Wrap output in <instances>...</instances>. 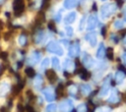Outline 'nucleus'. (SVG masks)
I'll list each match as a JSON object with an SVG mask.
<instances>
[{
    "label": "nucleus",
    "mask_w": 126,
    "mask_h": 112,
    "mask_svg": "<svg viewBox=\"0 0 126 112\" xmlns=\"http://www.w3.org/2000/svg\"><path fill=\"white\" fill-rule=\"evenodd\" d=\"M117 6L114 3H108V4H104L101 6L100 8V16L102 19H106L108 17H110L115 11H116Z\"/></svg>",
    "instance_id": "f257e3e1"
},
{
    "label": "nucleus",
    "mask_w": 126,
    "mask_h": 112,
    "mask_svg": "<svg viewBox=\"0 0 126 112\" xmlns=\"http://www.w3.org/2000/svg\"><path fill=\"white\" fill-rule=\"evenodd\" d=\"M46 49H47V51H49L50 53H53L55 55H59V56L63 55V49L59 45V43L56 41H50L46 45Z\"/></svg>",
    "instance_id": "f03ea898"
},
{
    "label": "nucleus",
    "mask_w": 126,
    "mask_h": 112,
    "mask_svg": "<svg viewBox=\"0 0 126 112\" xmlns=\"http://www.w3.org/2000/svg\"><path fill=\"white\" fill-rule=\"evenodd\" d=\"M111 77L110 75H107L104 79H103V82H102V85H101V88H100V91H99V94L101 96H105L108 91H109V88H110V80Z\"/></svg>",
    "instance_id": "7ed1b4c3"
},
{
    "label": "nucleus",
    "mask_w": 126,
    "mask_h": 112,
    "mask_svg": "<svg viewBox=\"0 0 126 112\" xmlns=\"http://www.w3.org/2000/svg\"><path fill=\"white\" fill-rule=\"evenodd\" d=\"M73 109V102L70 99L63 100L59 105L60 112H71Z\"/></svg>",
    "instance_id": "20e7f679"
},
{
    "label": "nucleus",
    "mask_w": 126,
    "mask_h": 112,
    "mask_svg": "<svg viewBox=\"0 0 126 112\" xmlns=\"http://www.w3.org/2000/svg\"><path fill=\"white\" fill-rule=\"evenodd\" d=\"M98 24V20H97V17L96 15L93 14L91 15L89 18H88V23H87V29L88 30H92V29H94L96 28Z\"/></svg>",
    "instance_id": "39448f33"
},
{
    "label": "nucleus",
    "mask_w": 126,
    "mask_h": 112,
    "mask_svg": "<svg viewBox=\"0 0 126 112\" xmlns=\"http://www.w3.org/2000/svg\"><path fill=\"white\" fill-rule=\"evenodd\" d=\"M13 9L15 11V14L17 16L21 15L25 9V5H24V2L23 0H15L14 3H13Z\"/></svg>",
    "instance_id": "423d86ee"
},
{
    "label": "nucleus",
    "mask_w": 126,
    "mask_h": 112,
    "mask_svg": "<svg viewBox=\"0 0 126 112\" xmlns=\"http://www.w3.org/2000/svg\"><path fill=\"white\" fill-rule=\"evenodd\" d=\"M80 53V45H79V42L76 41L74 43L71 44L70 48H69V57H77Z\"/></svg>",
    "instance_id": "0eeeda50"
},
{
    "label": "nucleus",
    "mask_w": 126,
    "mask_h": 112,
    "mask_svg": "<svg viewBox=\"0 0 126 112\" xmlns=\"http://www.w3.org/2000/svg\"><path fill=\"white\" fill-rule=\"evenodd\" d=\"M43 95L45 97V99L47 101H53L55 99V93H54V89L51 87V86H48V87H45L43 90Z\"/></svg>",
    "instance_id": "6e6552de"
},
{
    "label": "nucleus",
    "mask_w": 126,
    "mask_h": 112,
    "mask_svg": "<svg viewBox=\"0 0 126 112\" xmlns=\"http://www.w3.org/2000/svg\"><path fill=\"white\" fill-rule=\"evenodd\" d=\"M40 56L41 55H40V53L38 51H33L30 55V57L28 59V64L29 65H34V64H36L40 60Z\"/></svg>",
    "instance_id": "1a4fd4ad"
},
{
    "label": "nucleus",
    "mask_w": 126,
    "mask_h": 112,
    "mask_svg": "<svg viewBox=\"0 0 126 112\" xmlns=\"http://www.w3.org/2000/svg\"><path fill=\"white\" fill-rule=\"evenodd\" d=\"M83 64L86 68H92L94 65V60L92 58V56L90 54H88L87 52L83 53Z\"/></svg>",
    "instance_id": "9d476101"
},
{
    "label": "nucleus",
    "mask_w": 126,
    "mask_h": 112,
    "mask_svg": "<svg viewBox=\"0 0 126 112\" xmlns=\"http://www.w3.org/2000/svg\"><path fill=\"white\" fill-rule=\"evenodd\" d=\"M86 40L90 43V45L92 47H94L95 44H96V34L95 32H90V33H87L86 36H85Z\"/></svg>",
    "instance_id": "9b49d317"
},
{
    "label": "nucleus",
    "mask_w": 126,
    "mask_h": 112,
    "mask_svg": "<svg viewBox=\"0 0 126 112\" xmlns=\"http://www.w3.org/2000/svg\"><path fill=\"white\" fill-rule=\"evenodd\" d=\"M10 90V84L7 82H2L0 84V97L5 96Z\"/></svg>",
    "instance_id": "f8f14e48"
},
{
    "label": "nucleus",
    "mask_w": 126,
    "mask_h": 112,
    "mask_svg": "<svg viewBox=\"0 0 126 112\" xmlns=\"http://www.w3.org/2000/svg\"><path fill=\"white\" fill-rule=\"evenodd\" d=\"M76 20V13L75 12H70L68 13L65 18H64V23L67 24V25H70L72 23H74V21Z\"/></svg>",
    "instance_id": "ddd939ff"
},
{
    "label": "nucleus",
    "mask_w": 126,
    "mask_h": 112,
    "mask_svg": "<svg viewBox=\"0 0 126 112\" xmlns=\"http://www.w3.org/2000/svg\"><path fill=\"white\" fill-rule=\"evenodd\" d=\"M105 53H106V50L104 49V45H103V43H100L98 46V49L96 51V57L98 59H102L105 56Z\"/></svg>",
    "instance_id": "4468645a"
},
{
    "label": "nucleus",
    "mask_w": 126,
    "mask_h": 112,
    "mask_svg": "<svg viewBox=\"0 0 126 112\" xmlns=\"http://www.w3.org/2000/svg\"><path fill=\"white\" fill-rule=\"evenodd\" d=\"M74 67H75V65H74V63L70 59L65 60L64 63H63V68H64L65 71H71V70L74 69Z\"/></svg>",
    "instance_id": "2eb2a0df"
},
{
    "label": "nucleus",
    "mask_w": 126,
    "mask_h": 112,
    "mask_svg": "<svg viewBox=\"0 0 126 112\" xmlns=\"http://www.w3.org/2000/svg\"><path fill=\"white\" fill-rule=\"evenodd\" d=\"M77 0H64V7L66 9H73L77 6Z\"/></svg>",
    "instance_id": "dca6fc26"
},
{
    "label": "nucleus",
    "mask_w": 126,
    "mask_h": 112,
    "mask_svg": "<svg viewBox=\"0 0 126 112\" xmlns=\"http://www.w3.org/2000/svg\"><path fill=\"white\" fill-rule=\"evenodd\" d=\"M80 87H81L80 89H81V91H82V93H83L84 95H88V94L92 91V87H91L90 84H81Z\"/></svg>",
    "instance_id": "f3484780"
},
{
    "label": "nucleus",
    "mask_w": 126,
    "mask_h": 112,
    "mask_svg": "<svg viewBox=\"0 0 126 112\" xmlns=\"http://www.w3.org/2000/svg\"><path fill=\"white\" fill-rule=\"evenodd\" d=\"M79 72H80L79 74H80V78H81V79L87 81V80H89V79L91 78V73L88 72L87 70H85V69H80Z\"/></svg>",
    "instance_id": "a211bd4d"
},
{
    "label": "nucleus",
    "mask_w": 126,
    "mask_h": 112,
    "mask_svg": "<svg viewBox=\"0 0 126 112\" xmlns=\"http://www.w3.org/2000/svg\"><path fill=\"white\" fill-rule=\"evenodd\" d=\"M45 74H46V77H47L48 81L51 82V83L54 82V80L56 79V73H55L54 70H47L45 72Z\"/></svg>",
    "instance_id": "6ab92c4d"
},
{
    "label": "nucleus",
    "mask_w": 126,
    "mask_h": 112,
    "mask_svg": "<svg viewBox=\"0 0 126 112\" xmlns=\"http://www.w3.org/2000/svg\"><path fill=\"white\" fill-rule=\"evenodd\" d=\"M124 78H125V74H124L122 71L118 70V71L116 72V75H115V81H116V83H117V84H121V83L123 82Z\"/></svg>",
    "instance_id": "aec40b11"
},
{
    "label": "nucleus",
    "mask_w": 126,
    "mask_h": 112,
    "mask_svg": "<svg viewBox=\"0 0 126 112\" xmlns=\"http://www.w3.org/2000/svg\"><path fill=\"white\" fill-rule=\"evenodd\" d=\"M41 84H42V78H41V76H36L35 78H34V81H33V86H34V88H36V89H39L40 88V86H41Z\"/></svg>",
    "instance_id": "412c9836"
},
{
    "label": "nucleus",
    "mask_w": 126,
    "mask_h": 112,
    "mask_svg": "<svg viewBox=\"0 0 126 112\" xmlns=\"http://www.w3.org/2000/svg\"><path fill=\"white\" fill-rule=\"evenodd\" d=\"M117 100H118L117 92H116V90H115V89H113V90H112V92H111V94H110V96L108 97L107 101H108L109 103H115V102H117Z\"/></svg>",
    "instance_id": "4be33fe9"
},
{
    "label": "nucleus",
    "mask_w": 126,
    "mask_h": 112,
    "mask_svg": "<svg viewBox=\"0 0 126 112\" xmlns=\"http://www.w3.org/2000/svg\"><path fill=\"white\" fill-rule=\"evenodd\" d=\"M43 38H44V33L42 30H40L36 33V35L34 37V41H35V43H40V42H42Z\"/></svg>",
    "instance_id": "5701e85b"
},
{
    "label": "nucleus",
    "mask_w": 126,
    "mask_h": 112,
    "mask_svg": "<svg viewBox=\"0 0 126 112\" xmlns=\"http://www.w3.org/2000/svg\"><path fill=\"white\" fill-rule=\"evenodd\" d=\"M63 91H64V85H63L62 84H59L57 85V87H56V90H55L56 95H57L58 97L62 96V95H63Z\"/></svg>",
    "instance_id": "b1692460"
},
{
    "label": "nucleus",
    "mask_w": 126,
    "mask_h": 112,
    "mask_svg": "<svg viewBox=\"0 0 126 112\" xmlns=\"http://www.w3.org/2000/svg\"><path fill=\"white\" fill-rule=\"evenodd\" d=\"M106 57L109 59V60H113V57H114V51H113V48L112 47H108L106 49V53H105Z\"/></svg>",
    "instance_id": "393cba45"
},
{
    "label": "nucleus",
    "mask_w": 126,
    "mask_h": 112,
    "mask_svg": "<svg viewBox=\"0 0 126 112\" xmlns=\"http://www.w3.org/2000/svg\"><path fill=\"white\" fill-rule=\"evenodd\" d=\"M18 43H19V45L24 46V45L27 43V37H26V35L21 34V35L18 37Z\"/></svg>",
    "instance_id": "a878e982"
},
{
    "label": "nucleus",
    "mask_w": 126,
    "mask_h": 112,
    "mask_svg": "<svg viewBox=\"0 0 126 112\" xmlns=\"http://www.w3.org/2000/svg\"><path fill=\"white\" fill-rule=\"evenodd\" d=\"M56 109H57L56 104L51 103V104H48V105L46 106L45 111H46V112H56Z\"/></svg>",
    "instance_id": "bb28decb"
},
{
    "label": "nucleus",
    "mask_w": 126,
    "mask_h": 112,
    "mask_svg": "<svg viewBox=\"0 0 126 112\" xmlns=\"http://www.w3.org/2000/svg\"><path fill=\"white\" fill-rule=\"evenodd\" d=\"M51 62H52V66L53 68H55L56 70H59L60 69V66H59V60L57 57H53L51 59Z\"/></svg>",
    "instance_id": "cd10ccee"
},
{
    "label": "nucleus",
    "mask_w": 126,
    "mask_h": 112,
    "mask_svg": "<svg viewBox=\"0 0 126 112\" xmlns=\"http://www.w3.org/2000/svg\"><path fill=\"white\" fill-rule=\"evenodd\" d=\"M77 92H78V88H77V86L76 85H71L70 87H69V93L72 95V96H75L76 94H77Z\"/></svg>",
    "instance_id": "c85d7f7f"
},
{
    "label": "nucleus",
    "mask_w": 126,
    "mask_h": 112,
    "mask_svg": "<svg viewBox=\"0 0 126 112\" xmlns=\"http://www.w3.org/2000/svg\"><path fill=\"white\" fill-rule=\"evenodd\" d=\"M87 110H88V106L85 103H82L77 107V112H87Z\"/></svg>",
    "instance_id": "c756f323"
},
{
    "label": "nucleus",
    "mask_w": 126,
    "mask_h": 112,
    "mask_svg": "<svg viewBox=\"0 0 126 112\" xmlns=\"http://www.w3.org/2000/svg\"><path fill=\"white\" fill-rule=\"evenodd\" d=\"M48 65H49V59H48V58H45V59H43L42 62H41L40 69H41V70H44L45 68H47Z\"/></svg>",
    "instance_id": "7c9ffc66"
},
{
    "label": "nucleus",
    "mask_w": 126,
    "mask_h": 112,
    "mask_svg": "<svg viewBox=\"0 0 126 112\" xmlns=\"http://www.w3.org/2000/svg\"><path fill=\"white\" fill-rule=\"evenodd\" d=\"M26 74H27L29 77H34V76H35L34 70H33L32 68H31V67H29V68L26 69Z\"/></svg>",
    "instance_id": "2f4dec72"
},
{
    "label": "nucleus",
    "mask_w": 126,
    "mask_h": 112,
    "mask_svg": "<svg viewBox=\"0 0 126 112\" xmlns=\"http://www.w3.org/2000/svg\"><path fill=\"white\" fill-rule=\"evenodd\" d=\"M113 27H114L115 28H123V22H122V21L117 20V21H115V22H114Z\"/></svg>",
    "instance_id": "473e14b6"
},
{
    "label": "nucleus",
    "mask_w": 126,
    "mask_h": 112,
    "mask_svg": "<svg viewBox=\"0 0 126 112\" xmlns=\"http://www.w3.org/2000/svg\"><path fill=\"white\" fill-rule=\"evenodd\" d=\"M85 20H86V18L85 17H83L82 19H81V22H80V26H79V30H83L84 29V25H85Z\"/></svg>",
    "instance_id": "72a5a7b5"
},
{
    "label": "nucleus",
    "mask_w": 126,
    "mask_h": 112,
    "mask_svg": "<svg viewBox=\"0 0 126 112\" xmlns=\"http://www.w3.org/2000/svg\"><path fill=\"white\" fill-rule=\"evenodd\" d=\"M66 32L69 36L73 35V28L72 27H66Z\"/></svg>",
    "instance_id": "f704fd0d"
},
{
    "label": "nucleus",
    "mask_w": 126,
    "mask_h": 112,
    "mask_svg": "<svg viewBox=\"0 0 126 112\" xmlns=\"http://www.w3.org/2000/svg\"><path fill=\"white\" fill-rule=\"evenodd\" d=\"M49 1H50V0H43V1H42V6H41V8H42V9L47 8V7H48V4H49Z\"/></svg>",
    "instance_id": "c9c22d12"
},
{
    "label": "nucleus",
    "mask_w": 126,
    "mask_h": 112,
    "mask_svg": "<svg viewBox=\"0 0 126 112\" xmlns=\"http://www.w3.org/2000/svg\"><path fill=\"white\" fill-rule=\"evenodd\" d=\"M48 28L50 30H52V31H56V28H55V26H54L53 23H49L48 24Z\"/></svg>",
    "instance_id": "e433bc0d"
},
{
    "label": "nucleus",
    "mask_w": 126,
    "mask_h": 112,
    "mask_svg": "<svg viewBox=\"0 0 126 112\" xmlns=\"http://www.w3.org/2000/svg\"><path fill=\"white\" fill-rule=\"evenodd\" d=\"M105 33H106V28L105 27H103L102 28H101V35H105Z\"/></svg>",
    "instance_id": "4c0bfd02"
},
{
    "label": "nucleus",
    "mask_w": 126,
    "mask_h": 112,
    "mask_svg": "<svg viewBox=\"0 0 126 112\" xmlns=\"http://www.w3.org/2000/svg\"><path fill=\"white\" fill-rule=\"evenodd\" d=\"M118 70H120V71H122L124 74H125V76H126V69L123 67V66H119V69Z\"/></svg>",
    "instance_id": "58836bf2"
},
{
    "label": "nucleus",
    "mask_w": 126,
    "mask_h": 112,
    "mask_svg": "<svg viewBox=\"0 0 126 112\" xmlns=\"http://www.w3.org/2000/svg\"><path fill=\"white\" fill-rule=\"evenodd\" d=\"M122 5H123V0H117V6L121 7Z\"/></svg>",
    "instance_id": "ea45409f"
},
{
    "label": "nucleus",
    "mask_w": 126,
    "mask_h": 112,
    "mask_svg": "<svg viewBox=\"0 0 126 112\" xmlns=\"http://www.w3.org/2000/svg\"><path fill=\"white\" fill-rule=\"evenodd\" d=\"M122 59H123V61H124V64L126 65V53H124V54L122 55Z\"/></svg>",
    "instance_id": "a19ab883"
},
{
    "label": "nucleus",
    "mask_w": 126,
    "mask_h": 112,
    "mask_svg": "<svg viewBox=\"0 0 126 112\" xmlns=\"http://www.w3.org/2000/svg\"><path fill=\"white\" fill-rule=\"evenodd\" d=\"M96 9H97V8H96V4L94 3V4H93V10H94V11H96Z\"/></svg>",
    "instance_id": "79ce46f5"
},
{
    "label": "nucleus",
    "mask_w": 126,
    "mask_h": 112,
    "mask_svg": "<svg viewBox=\"0 0 126 112\" xmlns=\"http://www.w3.org/2000/svg\"><path fill=\"white\" fill-rule=\"evenodd\" d=\"M124 20L126 21V9L124 10Z\"/></svg>",
    "instance_id": "37998d69"
},
{
    "label": "nucleus",
    "mask_w": 126,
    "mask_h": 112,
    "mask_svg": "<svg viewBox=\"0 0 126 112\" xmlns=\"http://www.w3.org/2000/svg\"><path fill=\"white\" fill-rule=\"evenodd\" d=\"M124 42H125V43H126V37H125V38H124Z\"/></svg>",
    "instance_id": "c03bdc74"
},
{
    "label": "nucleus",
    "mask_w": 126,
    "mask_h": 112,
    "mask_svg": "<svg viewBox=\"0 0 126 112\" xmlns=\"http://www.w3.org/2000/svg\"><path fill=\"white\" fill-rule=\"evenodd\" d=\"M124 99H125V101H126V95H125V98H124Z\"/></svg>",
    "instance_id": "a18cd8bd"
},
{
    "label": "nucleus",
    "mask_w": 126,
    "mask_h": 112,
    "mask_svg": "<svg viewBox=\"0 0 126 112\" xmlns=\"http://www.w3.org/2000/svg\"><path fill=\"white\" fill-rule=\"evenodd\" d=\"M1 1H3V0H0V2H1Z\"/></svg>",
    "instance_id": "49530a36"
},
{
    "label": "nucleus",
    "mask_w": 126,
    "mask_h": 112,
    "mask_svg": "<svg viewBox=\"0 0 126 112\" xmlns=\"http://www.w3.org/2000/svg\"><path fill=\"white\" fill-rule=\"evenodd\" d=\"M101 1H105V0H101Z\"/></svg>",
    "instance_id": "de8ad7c7"
}]
</instances>
